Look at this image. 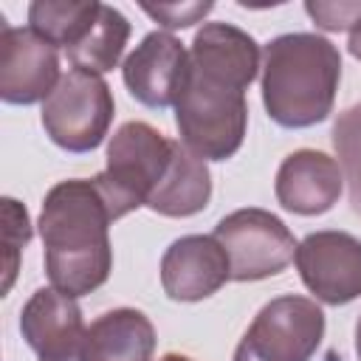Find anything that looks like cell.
I'll list each match as a JSON object with an SVG mask.
<instances>
[{
  "mask_svg": "<svg viewBox=\"0 0 361 361\" xmlns=\"http://www.w3.org/2000/svg\"><path fill=\"white\" fill-rule=\"evenodd\" d=\"M257 39L231 23H203L189 45V76L175 102L180 144L203 161H228L248 130L245 90L262 68Z\"/></svg>",
  "mask_w": 361,
  "mask_h": 361,
  "instance_id": "cell-1",
  "label": "cell"
},
{
  "mask_svg": "<svg viewBox=\"0 0 361 361\" xmlns=\"http://www.w3.org/2000/svg\"><path fill=\"white\" fill-rule=\"evenodd\" d=\"M110 223L113 214L93 178H68L48 189L37 228L51 288L79 299L107 282L113 271Z\"/></svg>",
  "mask_w": 361,
  "mask_h": 361,
  "instance_id": "cell-2",
  "label": "cell"
},
{
  "mask_svg": "<svg viewBox=\"0 0 361 361\" xmlns=\"http://www.w3.org/2000/svg\"><path fill=\"white\" fill-rule=\"evenodd\" d=\"M259 71L265 113L279 127L305 130L333 113L341 54L327 37L310 31L279 34L265 42Z\"/></svg>",
  "mask_w": 361,
  "mask_h": 361,
  "instance_id": "cell-3",
  "label": "cell"
},
{
  "mask_svg": "<svg viewBox=\"0 0 361 361\" xmlns=\"http://www.w3.org/2000/svg\"><path fill=\"white\" fill-rule=\"evenodd\" d=\"M172 149L175 141L147 121H124L113 133L107 144V166L93 178L113 220L147 206L172 161Z\"/></svg>",
  "mask_w": 361,
  "mask_h": 361,
  "instance_id": "cell-4",
  "label": "cell"
},
{
  "mask_svg": "<svg viewBox=\"0 0 361 361\" xmlns=\"http://www.w3.org/2000/svg\"><path fill=\"white\" fill-rule=\"evenodd\" d=\"M116 102L110 85L99 73L71 68L62 73L56 90L42 102V127L45 135L65 152L82 155L93 152L110 124H113Z\"/></svg>",
  "mask_w": 361,
  "mask_h": 361,
  "instance_id": "cell-5",
  "label": "cell"
},
{
  "mask_svg": "<svg viewBox=\"0 0 361 361\" xmlns=\"http://www.w3.org/2000/svg\"><path fill=\"white\" fill-rule=\"evenodd\" d=\"M324 338V310L316 299L285 293L259 307L231 361H310Z\"/></svg>",
  "mask_w": 361,
  "mask_h": 361,
  "instance_id": "cell-6",
  "label": "cell"
},
{
  "mask_svg": "<svg viewBox=\"0 0 361 361\" xmlns=\"http://www.w3.org/2000/svg\"><path fill=\"white\" fill-rule=\"evenodd\" d=\"M214 240L223 245L234 282H259L282 274L296 257L290 228L268 209H237L214 226Z\"/></svg>",
  "mask_w": 361,
  "mask_h": 361,
  "instance_id": "cell-7",
  "label": "cell"
},
{
  "mask_svg": "<svg viewBox=\"0 0 361 361\" xmlns=\"http://www.w3.org/2000/svg\"><path fill=\"white\" fill-rule=\"evenodd\" d=\"M296 271L305 288L322 305H350L361 296V240L324 228L296 245Z\"/></svg>",
  "mask_w": 361,
  "mask_h": 361,
  "instance_id": "cell-8",
  "label": "cell"
},
{
  "mask_svg": "<svg viewBox=\"0 0 361 361\" xmlns=\"http://www.w3.org/2000/svg\"><path fill=\"white\" fill-rule=\"evenodd\" d=\"M56 45L31 28H14L0 17V99L6 104L45 102L59 85Z\"/></svg>",
  "mask_w": 361,
  "mask_h": 361,
  "instance_id": "cell-9",
  "label": "cell"
},
{
  "mask_svg": "<svg viewBox=\"0 0 361 361\" xmlns=\"http://www.w3.org/2000/svg\"><path fill=\"white\" fill-rule=\"evenodd\" d=\"M189 76V51L169 31H149L124 59L121 79L135 102L166 110L178 102Z\"/></svg>",
  "mask_w": 361,
  "mask_h": 361,
  "instance_id": "cell-10",
  "label": "cell"
},
{
  "mask_svg": "<svg viewBox=\"0 0 361 361\" xmlns=\"http://www.w3.org/2000/svg\"><path fill=\"white\" fill-rule=\"evenodd\" d=\"M231 279V265L214 234L178 237L161 257V288L172 302H200Z\"/></svg>",
  "mask_w": 361,
  "mask_h": 361,
  "instance_id": "cell-11",
  "label": "cell"
},
{
  "mask_svg": "<svg viewBox=\"0 0 361 361\" xmlns=\"http://www.w3.org/2000/svg\"><path fill=\"white\" fill-rule=\"evenodd\" d=\"M82 307L56 288H37L20 313V333L39 361H62L82 350Z\"/></svg>",
  "mask_w": 361,
  "mask_h": 361,
  "instance_id": "cell-12",
  "label": "cell"
},
{
  "mask_svg": "<svg viewBox=\"0 0 361 361\" xmlns=\"http://www.w3.org/2000/svg\"><path fill=\"white\" fill-rule=\"evenodd\" d=\"M344 189V175L336 158H330L322 149H296L290 152L274 180V192L282 209L302 214V217H316L330 212Z\"/></svg>",
  "mask_w": 361,
  "mask_h": 361,
  "instance_id": "cell-13",
  "label": "cell"
},
{
  "mask_svg": "<svg viewBox=\"0 0 361 361\" xmlns=\"http://www.w3.org/2000/svg\"><path fill=\"white\" fill-rule=\"evenodd\" d=\"M155 327L135 307H113L85 330V361H152Z\"/></svg>",
  "mask_w": 361,
  "mask_h": 361,
  "instance_id": "cell-14",
  "label": "cell"
},
{
  "mask_svg": "<svg viewBox=\"0 0 361 361\" xmlns=\"http://www.w3.org/2000/svg\"><path fill=\"white\" fill-rule=\"evenodd\" d=\"M209 200H212V175L206 161L197 158L180 141H175L172 161L158 189L149 195L147 209H152L161 217H192L203 212Z\"/></svg>",
  "mask_w": 361,
  "mask_h": 361,
  "instance_id": "cell-15",
  "label": "cell"
},
{
  "mask_svg": "<svg viewBox=\"0 0 361 361\" xmlns=\"http://www.w3.org/2000/svg\"><path fill=\"white\" fill-rule=\"evenodd\" d=\"M127 39H130V20L118 8L102 3L99 17L90 25V31L65 54L76 71H87V73L102 76L118 65Z\"/></svg>",
  "mask_w": 361,
  "mask_h": 361,
  "instance_id": "cell-16",
  "label": "cell"
},
{
  "mask_svg": "<svg viewBox=\"0 0 361 361\" xmlns=\"http://www.w3.org/2000/svg\"><path fill=\"white\" fill-rule=\"evenodd\" d=\"M99 8L102 3L96 0H34L28 6V28L68 51L90 31Z\"/></svg>",
  "mask_w": 361,
  "mask_h": 361,
  "instance_id": "cell-17",
  "label": "cell"
},
{
  "mask_svg": "<svg viewBox=\"0 0 361 361\" xmlns=\"http://www.w3.org/2000/svg\"><path fill=\"white\" fill-rule=\"evenodd\" d=\"M333 149L350 189L353 212L361 214V102L338 113L333 124Z\"/></svg>",
  "mask_w": 361,
  "mask_h": 361,
  "instance_id": "cell-18",
  "label": "cell"
},
{
  "mask_svg": "<svg viewBox=\"0 0 361 361\" xmlns=\"http://www.w3.org/2000/svg\"><path fill=\"white\" fill-rule=\"evenodd\" d=\"M31 220H28V209L23 203H17L14 197H3V245H6V282H3V293L11 290L14 276H17V265H20V251L28 245L31 240Z\"/></svg>",
  "mask_w": 361,
  "mask_h": 361,
  "instance_id": "cell-19",
  "label": "cell"
},
{
  "mask_svg": "<svg viewBox=\"0 0 361 361\" xmlns=\"http://www.w3.org/2000/svg\"><path fill=\"white\" fill-rule=\"evenodd\" d=\"M305 11L322 31H353L361 23V0H347V3H322L310 0L305 3Z\"/></svg>",
  "mask_w": 361,
  "mask_h": 361,
  "instance_id": "cell-20",
  "label": "cell"
},
{
  "mask_svg": "<svg viewBox=\"0 0 361 361\" xmlns=\"http://www.w3.org/2000/svg\"><path fill=\"white\" fill-rule=\"evenodd\" d=\"M141 8L158 25H164L166 31H175V28H189V25L200 23L214 8V3H209V0H203V3H158V6L141 3Z\"/></svg>",
  "mask_w": 361,
  "mask_h": 361,
  "instance_id": "cell-21",
  "label": "cell"
},
{
  "mask_svg": "<svg viewBox=\"0 0 361 361\" xmlns=\"http://www.w3.org/2000/svg\"><path fill=\"white\" fill-rule=\"evenodd\" d=\"M347 51L355 56V59H361V23L350 31V42H347Z\"/></svg>",
  "mask_w": 361,
  "mask_h": 361,
  "instance_id": "cell-22",
  "label": "cell"
},
{
  "mask_svg": "<svg viewBox=\"0 0 361 361\" xmlns=\"http://www.w3.org/2000/svg\"><path fill=\"white\" fill-rule=\"evenodd\" d=\"M355 355H358V361H361V316H358V322H355Z\"/></svg>",
  "mask_w": 361,
  "mask_h": 361,
  "instance_id": "cell-23",
  "label": "cell"
},
{
  "mask_svg": "<svg viewBox=\"0 0 361 361\" xmlns=\"http://www.w3.org/2000/svg\"><path fill=\"white\" fill-rule=\"evenodd\" d=\"M158 361H192L189 355H180V353H166V355H161Z\"/></svg>",
  "mask_w": 361,
  "mask_h": 361,
  "instance_id": "cell-24",
  "label": "cell"
}]
</instances>
